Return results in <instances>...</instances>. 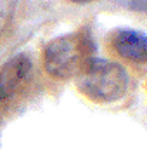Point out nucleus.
Returning <instances> with one entry per match:
<instances>
[{"mask_svg":"<svg viewBox=\"0 0 147 151\" xmlns=\"http://www.w3.org/2000/svg\"><path fill=\"white\" fill-rule=\"evenodd\" d=\"M95 40L87 28L61 35L45 45V71L57 80L78 78L95 59Z\"/></svg>","mask_w":147,"mask_h":151,"instance_id":"1","label":"nucleus"},{"mask_svg":"<svg viewBox=\"0 0 147 151\" xmlns=\"http://www.w3.org/2000/svg\"><path fill=\"white\" fill-rule=\"evenodd\" d=\"M128 83V73L121 64L97 58L76 78L78 91L93 103H114L121 99Z\"/></svg>","mask_w":147,"mask_h":151,"instance_id":"2","label":"nucleus"},{"mask_svg":"<svg viewBox=\"0 0 147 151\" xmlns=\"http://www.w3.org/2000/svg\"><path fill=\"white\" fill-rule=\"evenodd\" d=\"M111 45L119 56L133 63H147V35L133 28H116Z\"/></svg>","mask_w":147,"mask_h":151,"instance_id":"3","label":"nucleus"},{"mask_svg":"<svg viewBox=\"0 0 147 151\" xmlns=\"http://www.w3.org/2000/svg\"><path fill=\"white\" fill-rule=\"evenodd\" d=\"M31 71V59L28 54H16L0 66V103L9 99Z\"/></svg>","mask_w":147,"mask_h":151,"instance_id":"4","label":"nucleus"},{"mask_svg":"<svg viewBox=\"0 0 147 151\" xmlns=\"http://www.w3.org/2000/svg\"><path fill=\"white\" fill-rule=\"evenodd\" d=\"M17 0H0V21H7L14 12Z\"/></svg>","mask_w":147,"mask_h":151,"instance_id":"5","label":"nucleus"},{"mask_svg":"<svg viewBox=\"0 0 147 151\" xmlns=\"http://www.w3.org/2000/svg\"><path fill=\"white\" fill-rule=\"evenodd\" d=\"M119 5L128 7L132 11H138V12H147V0H116Z\"/></svg>","mask_w":147,"mask_h":151,"instance_id":"6","label":"nucleus"},{"mask_svg":"<svg viewBox=\"0 0 147 151\" xmlns=\"http://www.w3.org/2000/svg\"><path fill=\"white\" fill-rule=\"evenodd\" d=\"M69 2H74V4H85V2H92V0H69Z\"/></svg>","mask_w":147,"mask_h":151,"instance_id":"7","label":"nucleus"}]
</instances>
